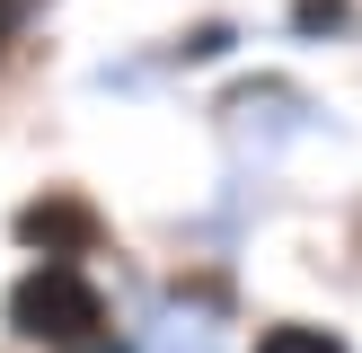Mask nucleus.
<instances>
[{
  "label": "nucleus",
  "instance_id": "obj_4",
  "mask_svg": "<svg viewBox=\"0 0 362 353\" xmlns=\"http://www.w3.org/2000/svg\"><path fill=\"white\" fill-rule=\"evenodd\" d=\"M336 18H345V0H292V27H300V35L336 27Z\"/></svg>",
  "mask_w": 362,
  "mask_h": 353
},
{
  "label": "nucleus",
  "instance_id": "obj_3",
  "mask_svg": "<svg viewBox=\"0 0 362 353\" xmlns=\"http://www.w3.org/2000/svg\"><path fill=\"white\" fill-rule=\"evenodd\" d=\"M257 353H345L327 327H274V335H257Z\"/></svg>",
  "mask_w": 362,
  "mask_h": 353
},
{
  "label": "nucleus",
  "instance_id": "obj_2",
  "mask_svg": "<svg viewBox=\"0 0 362 353\" xmlns=\"http://www.w3.org/2000/svg\"><path fill=\"white\" fill-rule=\"evenodd\" d=\"M18 239L27 247H88V212L80 203H27L18 212Z\"/></svg>",
  "mask_w": 362,
  "mask_h": 353
},
{
  "label": "nucleus",
  "instance_id": "obj_6",
  "mask_svg": "<svg viewBox=\"0 0 362 353\" xmlns=\"http://www.w3.org/2000/svg\"><path fill=\"white\" fill-rule=\"evenodd\" d=\"M27 9H35V0H0V44H9L18 27H27Z\"/></svg>",
  "mask_w": 362,
  "mask_h": 353
},
{
  "label": "nucleus",
  "instance_id": "obj_1",
  "mask_svg": "<svg viewBox=\"0 0 362 353\" xmlns=\"http://www.w3.org/2000/svg\"><path fill=\"white\" fill-rule=\"evenodd\" d=\"M9 327L35 335V345H88V335L106 327V300H98V282H88L71 256H53V265H35V274L9 292Z\"/></svg>",
  "mask_w": 362,
  "mask_h": 353
},
{
  "label": "nucleus",
  "instance_id": "obj_5",
  "mask_svg": "<svg viewBox=\"0 0 362 353\" xmlns=\"http://www.w3.org/2000/svg\"><path fill=\"white\" fill-rule=\"evenodd\" d=\"M186 53H194V62H212V53H230V27H194V35H186Z\"/></svg>",
  "mask_w": 362,
  "mask_h": 353
},
{
  "label": "nucleus",
  "instance_id": "obj_7",
  "mask_svg": "<svg viewBox=\"0 0 362 353\" xmlns=\"http://www.w3.org/2000/svg\"><path fill=\"white\" fill-rule=\"evenodd\" d=\"M71 353H124V345H98V335H88V345H71Z\"/></svg>",
  "mask_w": 362,
  "mask_h": 353
}]
</instances>
